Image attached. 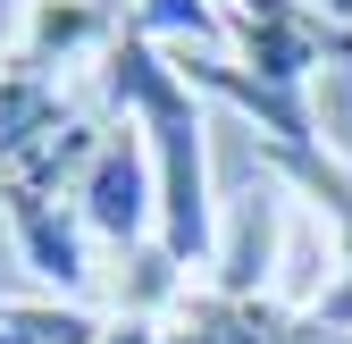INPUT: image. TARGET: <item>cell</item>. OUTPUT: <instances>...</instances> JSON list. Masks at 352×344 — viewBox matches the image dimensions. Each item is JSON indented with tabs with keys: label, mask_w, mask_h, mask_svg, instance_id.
Listing matches in <instances>:
<instances>
[{
	"label": "cell",
	"mask_w": 352,
	"mask_h": 344,
	"mask_svg": "<svg viewBox=\"0 0 352 344\" xmlns=\"http://www.w3.org/2000/svg\"><path fill=\"white\" fill-rule=\"evenodd\" d=\"M76 210H84V235H101L118 252L160 244V177L135 126H101V143L76 177Z\"/></svg>",
	"instance_id": "obj_4"
},
{
	"label": "cell",
	"mask_w": 352,
	"mask_h": 344,
	"mask_svg": "<svg viewBox=\"0 0 352 344\" xmlns=\"http://www.w3.org/2000/svg\"><path fill=\"white\" fill-rule=\"evenodd\" d=\"M260 160L277 168V177L294 185V202L311 210V219L327 227L336 244V286L319 303V327L352 336V160L327 143V135H294V143H260Z\"/></svg>",
	"instance_id": "obj_5"
},
{
	"label": "cell",
	"mask_w": 352,
	"mask_h": 344,
	"mask_svg": "<svg viewBox=\"0 0 352 344\" xmlns=\"http://www.w3.org/2000/svg\"><path fill=\"white\" fill-rule=\"evenodd\" d=\"M118 34H126V0H25L9 51H0V67L67 93V76L101 67V59L118 51Z\"/></svg>",
	"instance_id": "obj_3"
},
{
	"label": "cell",
	"mask_w": 352,
	"mask_h": 344,
	"mask_svg": "<svg viewBox=\"0 0 352 344\" xmlns=\"http://www.w3.org/2000/svg\"><path fill=\"white\" fill-rule=\"evenodd\" d=\"M218 34L252 84H277V93H311V76L352 59V0H210Z\"/></svg>",
	"instance_id": "obj_2"
},
{
	"label": "cell",
	"mask_w": 352,
	"mask_h": 344,
	"mask_svg": "<svg viewBox=\"0 0 352 344\" xmlns=\"http://www.w3.org/2000/svg\"><path fill=\"white\" fill-rule=\"evenodd\" d=\"M160 344H352L319 319H302L269 294H218V286H185L176 311L160 319Z\"/></svg>",
	"instance_id": "obj_6"
},
{
	"label": "cell",
	"mask_w": 352,
	"mask_h": 344,
	"mask_svg": "<svg viewBox=\"0 0 352 344\" xmlns=\"http://www.w3.org/2000/svg\"><path fill=\"white\" fill-rule=\"evenodd\" d=\"M101 93L126 109V126L151 151L160 177V252L176 269H210L218 261V202H210V118H201V84L176 67L160 42H143L135 25L118 34V51L101 59Z\"/></svg>",
	"instance_id": "obj_1"
}]
</instances>
